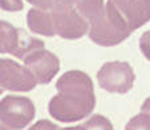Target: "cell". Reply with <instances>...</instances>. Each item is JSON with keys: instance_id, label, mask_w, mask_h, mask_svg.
<instances>
[{"instance_id": "cell-1", "label": "cell", "mask_w": 150, "mask_h": 130, "mask_svg": "<svg viewBox=\"0 0 150 130\" xmlns=\"http://www.w3.org/2000/svg\"><path fill=\"white\" fill-rule=\"evenodd\" d=\"M59 94L52 97L48 110L60 122H76L88 117L96 105L93 82L81 71H69L56 82Z\"/></svg>"}, {"instance_id": "cell-2", "label": "cell", "mask_w": 150, "mask_h": 130, "mask_svg": "<svg viewBox=\"0 0 150 130\" xmlns=\"http://www.w3.org/2000/svg\"><path fill=\"white\" fill-rule=\"evenodd\" d=\"M88 33L91 40L97 45L114 47L126 40L132 35V31L116 9L108 3L105 6L104 13L89 24Z\"/></svg>"}, {"instance_id": "cell-3", "label": "cell", "mask_w": 150, "mask_h": 130, "mask_svg": "<svg viewBox=\"0 0 150 130\" xmlns=\"http://www.w3.org/2000/svg\"><path fill=\"white\" fill-rule=\"evenodd\" d=\"M53 27L57 36L67 40H76L86 35L89 23L80 15L73 6L54 3L51 7Z\"/></svg>"}, {"instance_id": "cell-4", "label": "cell", "mask_w": 150, "mask_h": 130, "mask_svg": "<svg viewBox=\"0 0 150 130\" xmlns=\"http://www.w3.org/2000/svg\"><path fill=\"white\" fill-rule=\"evenodd\" d=\"M36 109L28 97L6 96L0 101V124L6 129H24L35 118Z\"/></svg>"}, {"instance_id": "cell-5", "label": "cell", "mask_w": 150, "mask_h": 130, "mask_svg": "<svg viewBox=\"0 0 150 130\" xmlns=\"http://www.w3.org/2000/svg\"><path fill=\"white\" fill-rule=\"evenodd\" d=\"M136 74L129 62H105L97 73L98 85L109 93L125 94L133 88Z\"/></svg>"}, {"instance_id": "cell-6", "label": "cell", "mask_w": 150, "mask_h": 130, "mask_svg": "<svg viewBox=\"0 0 150 130\" xmlns=\"http://www.w3.org/2000/svg\"><path fill=\"white\" fill-rule=\"evenodd\" d=\"M36 85V78L27 66L9 59L0 60V86L4 90L29 92Z\"/></svg>"}, {"instance_id": "cell-7", "label": "cell", "mask_w": 150, "mask_h": 130, "mask_svg": "<svg viewBox=\"0 0 150 130\" xmlns=\"http://www.w3.org/2000/svg\"><path fill=\"white\" fill-rule=\"evenodd\" d=\"M23 61L35 76L37 84L41 85L49 84L60 71L59 57L52 52L47 51L45 48L37 49L29 53Z\"/></svg>"}, {"instance_id": "cell-8", "label": "cell", "mask_w": 150, "mask_h": 130, "mask_svg": "<svg viewBox=\"0 0 150 130\" xmlns=\"http://www.w3.org/2000/svg\"><path fill=\"white\" fill-rule=\"evenodd\" d=\"M130 31H136L150 20V0H108Z\"/></svg>"}, {"instance_id": "cell-9", "label": "cell", "mask_w": 150, "mask_h": 130, "mask_svg": "<svg viewBox=\"0 0 150 130\" xmlns=\"http://www.w3.org/2000/svg\"><path fill=\"white\" fill-rule=\"evenodd\" d=\"M27 24H28V28L33 33L48 37H52L56 35L51 8H39V7H36V8L29 9L28 15H27Z\"/></svg>"}, {"instance_id": "cell-10", "label": "cell", "mask_w": 150, "mask_h": 130, "mask_svg": "<svg viewBox=\"0 0 150 130\" xmlns=\"http://www.w3.org/2000/svg\"><path fill=\"white\" fill-rule=\"evenodd\" d=\"M20 40V29L0 20V53L13 54Z\"/></svg>"}, {"instance_id": "cell-11", "label": "cell", "mask_w": 150, "mask_h": 130, "mask_svg": "<svg viewBox=\"0 0 150 130\" xmlns=\"http://www.w3.org/2000/svg\"><path fill=\"white\" fill-rule=\"evenodd\" d=\"M41 48H44V41H41L40 39H35L31 35L27 33L24 29H20L19 45H17V49L13 53V56L20 60H24L29 53Z\"/></svg>"}, {"instance_id": "cell-12", "label": "cell", "mask_w": 150, "mask_h": 130, "mask_svg": "<svg viewBox=\"0 0 150 130\" xmlns=\"http://www.w3.org/2000/svg\"><path fill=\"white\" fill-rule=\"evenodd\" d=\"M77 11L91 24L104 13V0H80L77 4Z\"/></svg>"}, {"instance_id": "cell-13", "label": "cell", "mask_w": 150, "mask_h": 130, "mask_svg": "<svg viewBox=\"0 0 150 130\" xmlns=\"http://www.w3.org/2000/svg\"><path fill=\"white\" fill-rule=\"evenodd\" d=\"M76 129H113L112 124L108 121L106 118H104L102 116L97 114V116H93L89 121L81 124L80 126H77Z\"/></svg>"}, {"instance_id": "cell-14", "label": "cell", "mask_w": 150, "mask_h": 130, "mask_svg": "<svg viewBox=\"0 0 150 130\" xmlns=\"http://www.w3.org/2000/svg\"><path fill=\"white\" fill-rule=\"evenodd\" d=\"M127 130H133V129H146L150 130V114L141 112L138 116H136L133 119L127 122L126 125Z\"/></svg>"}, {"instance_id": "cell-15", "label": "cell", "mask_w": 150, "mask_h": 130, "mask_svg": "<svg viewBox=\"0 0 150 130\" xmlns=\"http://www.w3.org/2000/svg\"><path fill=\"white\" fill-rule=\"evenodd\" d=\"M0 8L7 12H17L24 8L23 0H0Z\"/></svg>"}, {"instance_id": "cell-16", "label": "cell", "mask_w": 150, "mask_h": 130, "mask_svg": "<svg viewBox=\"0 0 150 130\" xmlns=\"http://www.w3.org/2000/svg\"><path fill=\"white\" fill-rule=\"evenodd\" d=\"M139 49L144 56L150 61V31L145 32L139 39Z\"/></svg>"}, {"instance_id": "cell-17", "label": "cell", "mask_w": 150, "mask_h": 130, "mask_svg": "<svg viewBox=\"0 0 150 130\" xmlns=\"http://www.w3.org/2000/svg\"><path fill=\"white\" fill-rule=\"evenodd\" d=\"M27 1L35 7H39V8H51L57 0H27Z\"/></svg>"}, {"instance_id": "cell-18", "label": "cell", "mask_w": 150, "mask_h": 130, "mask_svg": "<svg viewBox=\"0 0 150 130\" xmlns=\"http://www.w3.org/2000/svg\"><path fill=\"white\" fill-rule=\"evenodd\" d=\"M41 127H49V129H56L57 125H53L48 121H41L39 124H36L35 126H32V129H41Z\"/></svg>"}, {"instance_id": "cell-19", "label": "cell", "mask_w": 150, "mask_h": 130, "mask_svg": "<svg viewBox=\"0 0 150 130\" xmlns=\"http://www.w3.org/2000/svg\"><path fill=\"white\" fill-rule=\"evenodd\" d=\"M141 112H145V113L150 114V97H149V98L145 100V102L142 104V106H141Z\"/></svg>"}, {"instance_id": "cell-20", "label": "cell", "mask_w": 150, "mask_h": 130, "mask_svg": "<svg viewBox=\"0 0 150 130\" xmlns=\"http://www.w3.org/2000/svg\"><path fill=\"white\" fill-rule=\"evenodd\" d=\"M80 0H57L56 3H62V4H68V6H74V4H79Z\"/></svg>"}, {"instance_id": "cell-21", "label": "cell", "mask_w": 150, "mask_h": 130, "mask_svg": "<svg viewBox=\"0 0 150 130\" xmlns=\"http://www.w3.org/2000/svg\"><path fill=\"white\" fill-rule=\"evenodd\" d=\"M3 92H4V89H3V88H1V86H0V94L3 93Z\"/></svg>"}]
</instances>
